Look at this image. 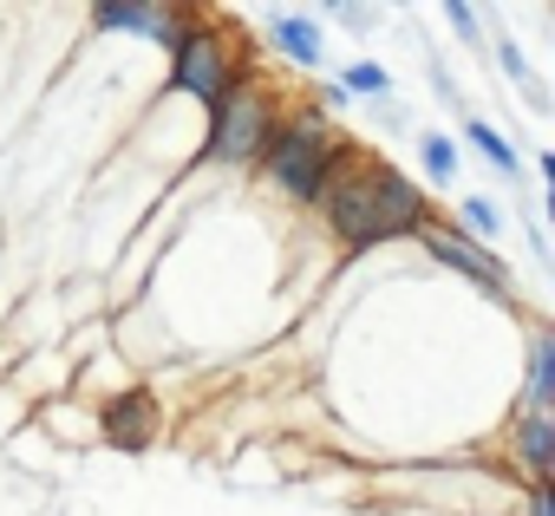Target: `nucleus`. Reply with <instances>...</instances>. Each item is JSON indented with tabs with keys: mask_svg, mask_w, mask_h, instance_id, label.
I'll list each match as a JSON object with an SVG mask.
<instances>
[{
	"mask_svg": "<svg viewBox=\"0 0 555 516\" xmlns=\"http://www.w3.org/2000/svg\"><path fill=\"white\" fill-rule=\"evenodd\" d=\"M425 255L438 269H451V275H464V282H477V288H509V269H503V255L496 248H483V242H470L464 229H451V222H438L431 235H425Z\"/></svg>",
	"mask_w": 555,
	"mask_h": 516,
	"instance_id": "nucleus-6",
	"label": "nucleus"
},
{
	"mask_svg": "<svg viewBox=\"0 0 555 516\" xmlns=\"http://www.w3.org/2000/svg\"><path fill=\"white\" fill-rule=\"evenodd\" d=\"M464 138H470V151H477V157H483L490 170H503V183H516V177H522V157H516V144H509V138H503L496 125L470 118V125H464Z\"/></svg>",
	"mask_w": 555,
	"mask_h": 516,
	"instance_id": "nucleus-11",
	"label": "nucleus"
},
{
	"mask_svg": "<svg viewBox=\"0 0 555 516\" xmlns=\"http://www.w3.org/2000/svg\"><path fill=\"white\" fill-rule=\"evenodd\" d=\"M288 105H282V92H274L261 73H248L216 112H209V125H203V164H229V170H255V157H261V144H268V131H274V118H282Z\"/></svg>",
	"mask_w": 555,
	"mask_h": 516,
	"instance_id": "nucleus-2",
	"label": "nucleus"
},
{
	"mask_svg": "<svg viewBox=\"0 0 555 516\" xmlns=\"http://www.w3.org/2000/svg\"><path fill=\"white\" fill-rule=\"evenodd\" d=\"M268 40H274V53H282L288 66H301V73H321V60H327V40H321L314 14H274Z\"/></svg>",
	"mask_w": 555,
	"mask_h": 516,
	"instance_id": "nucleus-8",
	"label": "nucleus"
},
{
	"mask_svg": "<svg viewBox=\"0 0 555 516\" xmlns=\"http://www.w3.org/2000/svg\"><path fill=\"white\" fill-rule=\"evenodd\" d=\"M457 216H464V235H470V242H483V248H490V242H503V209H496L490 196H464V203H457Z\"/></svg>",
	"mask_w": 555,
	"mask_h": 516,
	"instance_id": "nucleus-14",
	"label": "nucleus"
},
{
	"mask_svg": "<svg viewBox=\"0 0 555 516\" xmlns=\"http://www.w3.org/2000/svg\"><path fill=\"white\" fill-rule=\"evenodd\" d=\"M548 399H555V334L535 327L529 334V386H522L516 412H548Z\"/></svg>",
	"mask_w": 555,
	"mask_h": 516,
	"instance_id": "nucleus-10",
	"label": "nucleus"
},
{
	"mask_svg": "<svg viewBox=\"0 0 555 516\" xmlns=\"http://www.w3.org/2000/svg\"><path fill=\"white\" fill-rule=\"evenodd\" d=\"M347 157H353V138L308 99V105L274 118V131H268V144H261V157H255L248 177L261 190H274L282 203H295V209H321V196L334 190V177L347 170Z\"/></svg>",
	"mask_w": 555,
	"mask_h": 516,
	"instance_id": "nucleus-1",
	"label": "nucleus"
},
{
	"mask_svg": "<svg viewBox=\"0 0 555 516\" xmlns=\"http://www.w3.org/2000/svg\"><path fill=\"white\" fill-rule=\"evenodd\" d=\"M334 86H340L347 99H373V105H386V99H392V73H386L379 60H353V66H340V73H334Z\"/></svg>",
	"mask_w": 555,
	"mask_h": 516,
	"instance_id": "nucleus-12",
	"label": "nucleus"
},
{
	"mask_svg": "<svg viewBox=\"0 0 555 516\" xmlns=\"http://www.w3.org/2000/svg\"><path fill=\"white\" fill-rule=\"evenodd\" d=\"M418 157H425V177H431L438 190L457 183V144H451L444 131H425V138H418Z\"/></svg>",
	"mask_w": 555,
	"mask_h": 516,
	"instance_id": "nucleus-13",
	"label": "nucleus"
},
{
	"mask_svg": "<svg viewBox=\"0 0 555 516\" xmlns=\"http://www.w3.org/2000/svg\"><path fill=\"white\" fill-rule=\"evenodd\" d=\"M373 209H379V242H425L438 229L431 190L412 183L405 170H392L386 157H373Z\"/></svg>",
	"mask_w": 555,
	"mask_h": 516,
	"instance_id": "nucleus-4",
	"label": "nucleus"
},
{
	"mask_svg": "<svg viewBox=\"0 0 555 516\" xmlns=\"http://www.w3.org/2000/svg\"><path fill=\"white\" fill-rule=\"evenodd\" d=\"M242 79H248V60L235 53V40H229L209 14H190V34H183V47L170 53V79H164V86H170L177 99H196L203 118H209Z\"/></svg>",
	"mask_w": 555,
	"mask_h": 516,
	"instance_id": "nucleus-3",
	"label": "nucleus"
},
{
	"mask_svg": "<svg viewBox=\"0 0 555 516\" xmlns=\"http://www.w3.org/2000/svg\"><path fill=\"white\" fill-rule=\"evenodd\" d=\"M444 27H451L464 47H477V14L464 8V0H444Z\"/></svg>",
	"mask_w": 555,
	"mask_h": 516,
	"instance_id": "nucleus-15",
	"label": "nucleus"
},
{
	"mask_svg": "<svg viewBox=\"0 0 555 516\" xmlns=\"http://www.w3.org/2000/svg\"><path fill=\"white\" fill-rule=\"evenodd\" d=\"M522 516H555V490H548V483L529 490V496H522Z\"/></svg>",
	"mask_w": 555,
	"mask_h": 516,
	"instance_id": "nucleus-16",
	"label": "nucleus"
},
{
	"mask_svg": "<svg viewBox=\"0 0 555 516\" xmlns=\"http://www.w3.org/2000/svg\"><path fill=\"white\" fill-rule=\"evenodd\" d=\"M92 431L112 444V451H125V457H138V451H151L157 444V431H164V405H157V392L151 386H118L112 399H99V412H92Z\"/></svg>",
	"mask_w": 555,
	"mask_h": 516,
	"instance_id": "nucleus-5",
	"label": "nucleus"
},
{
	"mask_svg": "<svg viewBox=\"0 0 555 516\" xmlns=\"http://www.w3.org/2000/svg\"><path fill=\"white\" fill-rule=\"evenodd\" d=\"M509 457H516V470L529 477V490H542V483L555 477V418H548V412H516V425H509Z\"/></svg>",
	"mask_w": 555,
	"mask_h": 516,
	"instance_id": "nucleus-7",
	"label": "nucleus"
},
{
	"mask_svg": "<svg viewBox=\"0 0 555 516\" xmlns=\"http://www.w3.org/2000/svg\"><path fill=\"white\" fill-rule=\"evenodd\" d=\"M170 8H157V0H99V8L86 14L92 34H138V40H157Z\"/></svg>",
	"mask_w": 555,
	"mask_h": 516,
	"instance_id": "nucleus-9",
	"label": "nucleus"
}]
</instances>
